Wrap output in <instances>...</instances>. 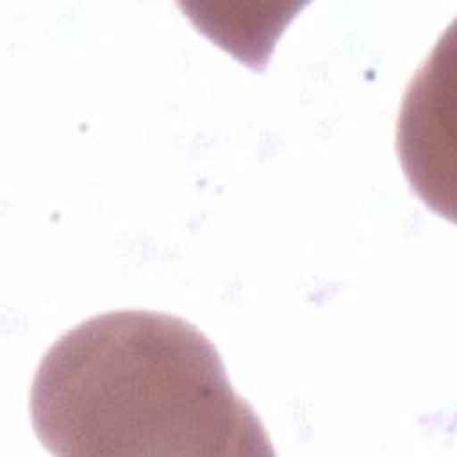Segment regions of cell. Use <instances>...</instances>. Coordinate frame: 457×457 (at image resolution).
<instances>
[{
    "mask_svg": "<svg viewBox=\"0 0 457 457\" xmlns=\"http://www.w3.org/2000/svg\"><path fill=\"white\" fill-rule=\"evenodd\" d=\"M30 420L62 457L275 455L212 343L155 311L104 312L61 336L36 370Z\"/></svg>",
    "mask_w": 457,
    "mask_h": 457,
    "instance_id": "1",
    "label": "cell"
}]
</instances>
